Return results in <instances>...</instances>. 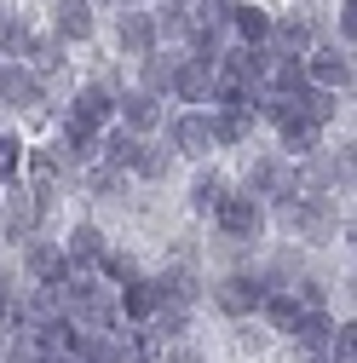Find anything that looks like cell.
Masks as SVG:
<instances>
[{"instance_id": "1", "label": "cell", "mask_w": 357, "mask_h": 363, "mask_svg": "<svg viewBox=\"0 0 357 363\" xmlns=\"http://www.w3.org/2000/svg\"><path fill=\"white\" fill-rule=\"evenodd\" d=\"M277 225L294 237V242H329L334 237V225H340V208L329 202V196H288V202H277Z\"/></svg>"}, {"instance_id": "2", "label": "cell", "mask_w": 357, "mask_h": 363, "mask_svg": "<svg viewBox=\"0 0 357 363\" xmlns=\"http://www.w3.org/2000/svg\"><path fill=\"white\" fill-rule=\"evenodd\" d=\"M213 219H219V231H225V242H259L265 237V202L259 196H231L225 191V202L213 208Z\"/></svg>"}, {"instance_id": "3", "label": "cell", "mask_w": 357, "mask_h": 363, "mask_svg": "<svg viewBox=\"0 0 357 363\" xmlns=\"http://www.w3.org/2000/svg\"><path fill=\"white\" fill-rule=\"evenodd\" d=\"M271 47L283 58H305L317 47V18L311 12H271Z\"/></svg>"}, {"instance_id": "4", "label": "cell", "mask_w": 357, "mask_h": 363, "mask_svg": "<svg viewBox=\"0 0 357 363\" xmlns=\"http://www.w3.org/2000/svg\"><path fill=\"white\" fill-rule=\"evenodd\" d=\"M248 196H259V202H288V196H294V162L259 156V162L248 167Z\"/></svg>"}, {"instance_id": "5", "label": "cell", "mask_w": 357, "mask_h": 363, "mask_svg": "<svg viewBox=\"0 0 357 363\" xmlns=\"http://www.w3.org/2000/svg\"><path fill=\"white\" fill-rule=\"evenodd\" d=\"M115 47H121V58H144V52H156V47H162L156 18L139 12V6H121V18H115Z\"/></svg>"}, {"instance_id": "6", "label": "cell", "mask_w": 357, "mask_h": 363, "mask_svg": "<svg viewBox=\"0 0 357 363\" xmlns=\"http://www.w3.org/2000/svg\"><path fill=\"white\" fill-rule=\"evenodd\" d=\"M167 150H173V156H191V162H202V156L213 150L208 110H185V116H173V127H167Z\"/></svg>"}, {"instance_id": "7", "label": "cell", "mask_w": 357, "mask_h": 363, "mask_svg": "<svg viewBox=\"0 0 357 363\" xmlns=\"http://www.w3.org/2000/svg\"><path fill=\"white\" fill-rule=\"evenodd\" d=\"M265 289L271 283H259V277H219L213 283V306L225 311V317H248V311H259V300H265Z\"/></svg>"}, {"instance_id": "8", "label": "cell", "mask_w": 357, "mask_h": 363, "mask_svg": "<svg viewBox=\"0 0 357 363\" xmlns=\"http://www.w3.org/2000/svg\"><path fill=\"white\" fill-rule=\"evenodd\" d=\"M115 121L127 127V133H144L150 127H162V99L156 93H144V86H127V93H115Z\"/></svg>"}, {"instance_id": "9", "label": "cell", "mask_w": 357, "mask_h": 363, "mask_svg": "<svg viewBox=\"0 0 357 363\" xmlns=\"http://www.w3.org/2000/svg\"><path fill=\"white\" fill-rule=\"evenodd\" d=\"M305 81L329 86V93H351V58L334 52V47H311L305 52Z\"/></svg>"}, {"instance_id": "10", "label": "cell", "mask_w": 357, "mask_h": 363, "mask_svg": "<svg viewBox=\"0 0 357 363\" xmlns=\"http://www.w3.org/2000/svg\"><path fill=\"white\" fill-rule=\"evenodd\" d=\"M40 219H47V202H40L35 191H23V185H18V191L6 196V213H0L6 237H12V242H29V237L40 231Z\"/></svg>"}, {"instance_id": "11", "label": "cell", "mask_w": 357, "mask_h": 363, "mask_svg": "<svg viewBox=\"0 0 357 363\" xmlns=\"http://www.w3.org/2000/svg\"><path fill=\"white\" fill-rule=\"evenodd\" d=\"M69 121L75 127H93V133H104L110 121H115V93H110V86H81V93H75V104H69Z\"/></svg>"}, {"instance_id": "12", "label": "cell", "mask_w": 357, "mask_h": 363, "mask_svg": "<svg viewBox=\"0 0 357 363\" xmlns=\"http://www.w3.org/2000/svg\"><path fill=\"white\" fill-rule=\"evenodd\" d=\"M0 99H6L12 110H40L47 81H40L35 69H23V64H6V69H0Z\"/></svg>"}, {"instance_id": "13", "label": "cell", "mask_w": 357, "mask_h": 363, "mask_svg": "<svg viewBox=\"0 0 357 363\" xmlns=\"http://www.w3.org/2000/svg\"><path fill=\"white\" fill-rule=\"evenodd\" d=\"M208 133H213V150H237V145L254 139V116L231 110V104H213L208 110Z\"/></svg>"}, {"instance_id": "14", "label": "cell", "mask_w": 357, "mask_h": 363, "mask_svg": "<svg viewBox=\"0 0 357 363\" xmlns=\"http://www.w3.org/2000/svg\"><path fill=\"white\" fill-rule=\"evenodd\" d=\"M208 93H213V64H202V58H178V69H173V99L178 104H208Z\"/></svg>"}, {"instance_id": "15", "label": "cell", "mask_w": 357, "mask_h": 363, "mask_svg": "<svg viewBox=\"0 0 357 363\" xmlns=\"http://www.w3.org/2000/svg\"><path fill=\"white\" fill-rule=\"evenodd\" d=\"M23 265H29V277H35V283H64L69 271H75V265L64 259V248H58V242H40V237H29V242H23Z\"/></svg>"}, {"instance_id": "16", "label": "cell", "mask_w": 357, "mask_h": 363, "mask_svg": "<svg viewBox=\"0 0 357 363\" xmlns=\"http://www.w3.org/2000/svg\"><path fill=\"white\" fill-rule=\"evenodd\" d=\"M93 0H58V6H52V35L64 40V47H69V40H93Z\"/></svg>"}, {"instance_id": "17", "label": "cell", "mask_w": 357, "mask_h": 363, "mask_svg": "<svg viewBox=\"0 0 357 363\" xmlns=\"http://www.w3.org/2000/svg\"><path fill=\"white\" fill-rule=\"evenodd\" d=\"M115 311L127 317V323H150V311H156V283L150 277H132L115 289Z\"/></svg>"}, {"instance_id": "18", "label": "cell", "mask_w": 357, "mask_h": 363, "mask_svg": "<svg viewBox=\"0 0 357 363\" xmlns=\"http://www.w3.org/2000/svg\"><path fill=\"white\" fill-rule=\"evenodd\" d=\"M277 133H283L288 162H300V156H311V150H323V127H317V121H305V116H288Z\"/></svg>"}, {"instance_id": "19", "label": "cell", "mask_w": 357, "mask_h": 363, "mask_svg": "<svg viewBox=\"0 0 357 363\" xmlns=\"http://www.w3.org/2000/svg\"><path fill=\"white\" fill-rule=\"evenodd\" d=\"M98 156H104V167L127 173L132 156H139V133H127V127H104V133H98Z\"/></svg>"}, {"instance_id": "20", "label": "cell", "mask_w": 357, "mask_h": 363, "mask_svg": "<svg viewBox=\"0 0 357 363\" xmlns=\"http://www.w3.org/2000/svg\"><path fill=\"white\" fill-rule=\"evenodd\" d=\"M58 248H64V259H69V265H98V254H104V231L81 219V225H75V231H69Z\"/></svg>"}, {"instance_id": "21", "label": "cell", "mask_w": 357, "mask_h": 363, "mask_svg": "<svg viewBox=\"0 0 357 363\" xmlns=\"http://www.w3.org/2000/svg\"><path fill=\"white\" fill-rule=\"evenodd\" d=\"M231 35L242 40V47H265V40H271V12H265V6H242V0H237Z\"/></svg>"}, {"instance_id": "22", "label": "cell", "mask_w": 357, "mask_h": 363, "mask_svg": "<svg viewBox=\"0 0 357 363\" xmlns=\"http://www.w3.org/2000/svg\"><path fill=\"white\" fill-rule=\"evenodd\" d=\"M178 58H185V52H144L139 86H144V93H156V99H167V93H173V69H178Z\"/></svg>"}, {"instance_id": "23", "label": "cell", "mask_w": 357, "mask_h": 363, "mask_svg": "<svg viewBox=\"0 0 357 363\" xmlns=\"http://www.w3.org/2000/svg\"><path fill=\"white\" fill-rule=\"evenodd\" d=\"M294 110L305 116V121H317V127H329L334 121V110H340V93H329V86H300V93H294Z\"/></svg>"}, {"instance_id": "24", "label": "cell", "mask_w": 357, "mask_h": 363, "mask_svg": "<svg viewBox=\"0 0 357 363\" xmlns=\"http://www.w3.org/2000/svg\"><path fill=\"white\" fill-rule=\"evenodd\" d=\"M288 335H294V340H300L305 352H323V346H329V335H334V317H329L323 306H317V311H300Z\"/></svg>"}, {"instance_id": "25", "label": "cell", "mask_w": 357, "mask_h": 363, "mask_svg": "<svg viewBox=\"0 0 357 363\" xmlns=\"http://www.w3.org/2000/svg\"><path fill=\"white\" fill-rule=\"evenodd\" d=\"M231 12H237V0H191V29L231 35Z\"/></svg>"}, {"instance_id": "26", "label": "cell", "mask_w": 357, "mask_h": 363, "mask_svg": "<svg viewBox=\"0 0 357 363\" xmlns=\"http://www.w3.org/2000/svg\"><path fill=\"white\" fill-rule=\"evenodd\" d=\"M259 311L271 317V329H294V317H300V300H294V289H265V300H259Z\"/></svg>"}, {"instance_id": "27", "label": "cell", "mask_w": 357, "mask_h": 363, "mask_svg": "<svg viewBox=\"0 0 357 363\" xmlns=\"http://www.w3.org/2000/svg\"><path fill=\"white\" fill-rule=\"evenodd\" d=\"M29 69H35L40 81L58 75V69H64V40H58V35H47V40L35 35V40H29Z\"/></svg>"}, {"instance_id": "28", "label": "cell", "mask_w": 357, "mask_h": 363, "mask_svg": "<svg viewBox=\"0 0 357 363\" xmlns=\"http://www.w3.org/2000/svg\"><path fill=\"white\" fill-rule=\"evenodd\" d=\"M29 40H35V29L23 18H0V58H6V64L29 58Z\"/></svg>"}, {"instance_id": "29", "label": "cell", "mask_w": 357, "mask_h": 363, "mask_svg": "<svg viewBox=\"0 0 357 363\" xmlns=\"http://www.w3.org/2000/svg\"><path fill=\"white\" fill-rule=\"evenodd\" d=\"M167 167H173V150H162V145H144V139H139V156H132V167H127V173H139V179H150V185H156V179H167Z\"/></svg>"}, {"instance_id": "30", "label": "cell", "mask_w": 357, "mask_h": 363, "mask_svg": "<svg viewBox=\"0 0 357 363\" xmlns=\"http://www.w3.org/2000/svg\"><path fill=\"white\" fill-rule=\"evenodd\" d=\"M98 277L121 289V283H132V277H139V259H132V254H121V248H104V254H98Z\"/></svg>"}, {"instance_id": "31", "label": "cell", "mask_w": 357, "mask_h": 363, "mask_svg": "<svg viewBox=\"0 0 357 363\" xmlns=\"http://www.w3.org/2000/svg\"><path fill=\"white\" fill-rule=\"evenodd\" d=\"M219 202H225V179H219V173H202L196 185H191V213H213Z\"/></svg>"}, {"instance_id": "32", "label": "cell", "mask_w": 357, "mask_h": 363, "mask_svg": "<svg viewBox=\"0 0 357 363\" xmlns=\"http://www.w3.org/2000/svg\"><path fill=\"white\" fill-rule=\"evenodd\" d=\"M18 179H23V139L0 133V185H18Z\"/></svg>"}, {"instance_id": "33", "label": "cell", "mask_w": 357, "mask_h": 363, "mask_svg": "<svg viewBox=\"0 0 357 363\" xmlns=\"http://www.w3.org/2000/svg\"><path fill=\"white\" fill-rule=\"evenodd\" d=\"M323 357L329 363H357V329L346 323V329H334L329 335V346H323Z\"/></svg>"}, {"instance_id": "34", "label": "cell", "mask_w": 357, "mask_h": 363, "mask_svg": "<svg viewBox=\"0 0 357 363\" xmlns=\"http://www.w3.org/2000/svg\"><path fill=\"white\" fill-rule=\"evenodd\" d=\"M86 191H93V196H115L121 191V173L115 167H93V173H86Z\"/></svg>"}, {"instance_id": "35", "label": "cell", "mask_w": 357, "mask_h": 363, "mask_svg": "<svg viewBox=\"0 0 357 363\" xmlns=\"http://www.w3.org/2000/svg\"><path fill=\"white\" fill-rule=\"evenodd\" d=\"M340 35H346V47L357 40V0H346V6H340Z\"/></svg>"}, {"instance_id": "36", "label": "cell", "mask_w": 357, "mask_h": 363, "mask_svg": "<svg viewBox=\"0 0 357 363\" xmlns=\"http://www.w3.org/2000/svg\"><path fill=\"white\" fill-rule=\"evenodd\" d=\"M162 363H208V357H202V352H191V346H178V352H167Z\"/></svg>"}, {"instance_id": "37", "label": "cell", "mask_w": 357, "mask_h": 363, "mask_svg": "<svg viewBox=\"0 0 357 363\" xmlns=\"http://www.w3.org/2000/svg\"><path fill=\"white\" fill-rule=\"evenodd\" d=\"M40 363H81L75 352H40Z\"/></svg>"}, {"instance_id": "38", "label": "cell", "mask_w": 357, "mask_h": 363, "mask_svg": "<svg viewBox=\"0 0 357 363\" xmlns=\"http://www.w3.org/2000/svg\"><path fill=\"white\" fill-rule=\"evenodd\" d=\"M0 306H12V277L0 271Z\"/></svg>"}, {"instance_id": "39", "label": "cell", "mask_w": 357, "mask_h": 363, "mask_svg": "<svg viewBox=\"0 0 357 363\" xmlns=\"http://www.w3.org/2000/svg\"><path fill=\"white\" fill-rule=\"evenodd\" d=\"M305 363H329V357H323V352H311V357H305Z\"/></svg>"}, {"instance_id": "40", "label": "cell", "mask_w": 357, "mask_h": 363, "mask_svg": "<svg viewBox=\"0 0 357 363\" xmlns=\"http://www.w3.org/2000/svg\"><path fill=\"white\" fill-rule=\"evenodd\" d=\"M115 6H139V0H115Z\"/></svg>"}, {"instance_id": "41", "label": "cell", "mask_w": 357, "mask_h": 363, "mask_svg": "<svg viewBox=\"0 0 357 363\" xmlns=\"http://www.w3.org/2000/svg\"><path fill=\"white\" fill-rule=\"evenodd\" d=\"M93 6H115V0H93Z\"/></svg>"}, {"instance_id": "42", "label": "cell", "mask_w": 357, "mask_h": 363, "mask_svg": "<svg viewBox=\"0 0 357 363\" xmlns=\"http://www.w3.org/2000/svg\"><path fill=\"white\" fill-rule=\"evenodd\" d=\"M178 6H191V0H178Z\"/></svg>"}, {"instance_id": "43", "label": "cell", "mask_w": 357, "mask_h": 363, "mask_svg": "<svg viewBox=\"0 0 357 363\" xmlns=\"http://www.w3.org/2000/svg\"><path fill=\"white\" fill-rule=\"evenodd\" d=\"M0 69H6V58H0Z\"/></svg>"}, {"instance_id": "44", "label": "cell", "mask_w": 357, "mask_h": 363, "mask_svg": "<svg viewBox=\"0 0 357 363\" xmlns=\"http://www.w3.org/2000/svg\"><path fill=\"white\" fill-rule=\"evenodd\" d=\"M0 18H6V6H0Z\"/></svg>"}]
</instances>
